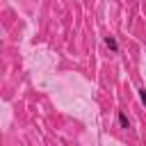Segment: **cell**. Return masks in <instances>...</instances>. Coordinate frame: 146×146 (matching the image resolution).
Returning a JSON list of instances; mask_svg holds the SVG:
<instances>
[{
  "label": "cell",
  "mask_w": 146,
  "mask_h": 146,
  "mask_svg": "<svg viewBox=\"0 0 146 146\" xmlns=\"http://www.w3.org/2000/svg\"><path fill=\"white\" fill-rule=\"evenodd\" d=\"M105 46L112 50V52H119V41L114 36H105Z\"/></svg>",
  "instance_id": "6da1fadb"
},
{
  "label": "cell",
  "mask_w": 146,
  "mask_h": 146,
  "mask_svg": "<svg viewBox=\"0 0 146 146\" xmlns=\"http://www.w3.org/2000/svg\"><path fill=\"white\" fill-rule=\"evenodd\" d=\"M116 119H119V125H121L123 130H128V128H130V119H128V114H125V112H119V116H116Z\"/></svg>",
  "instance_id": "7a4b0ae2"
},
{
  "label": "cell",
  "mask_w": 146,
  "mask_h": 146,
  "mask_svg": "<svg viewBox=\"0 0 146 146\" xmlns=\"http://www.w3.org/2000/svg\"><path fill=\"white\" fill-rule=\"evenodd\" d=\"M137 94H139V100H141V105L146 107V89L141 87V89H137Z\"/></svg>",
  "instance_id": "3957f363"
}]
</instances>
